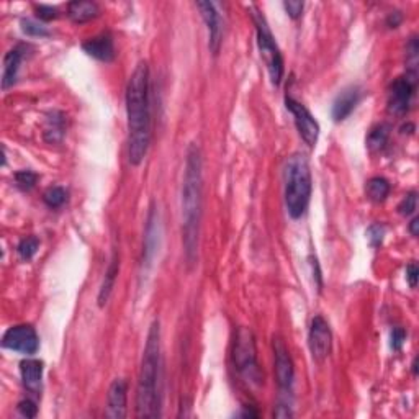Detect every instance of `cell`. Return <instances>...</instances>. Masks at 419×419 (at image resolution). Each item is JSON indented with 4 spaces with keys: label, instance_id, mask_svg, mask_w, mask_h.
Segmentation results:
<instances>
[{
    "label": "cell",
    "instance_id": "cell-1",
    "mask_svg": "<svg viewBox=\"0 0 419 419\" xmlns=\"http://www.w3.org/2000/svg\"><path fill=\"white\" fill-rule=\"evenodd\" d=\"M128 161L139 166L151 144V78L146 61L138 62L126 84Z\"/></svg>",
    "mask_w": 419,
    "mask_h": 419
},
{
    "label": "cell",
    "instance_id": "cell-2",
    "mask_svg": "<svg viewBox=\"0 0 419 419\" xmlns=\"http://www.w3.org/2000/svg\"><path fill=\"white\" fill-rule=\"evenodd\" d=\"M202 204H204V159L195 143L187 150L186 170L182 180V244L188 267L198 259Z\"/></svg>",
    "mask_w": 419,
    "mask_h": 419
},
{
    "label": "cell",
    "instance_id": "cell-3",
    "mask_svg": "<svg viewBox=\"0 0 419 419\" xmlns=\"http://www.w3.org/2000/svg\"><path fill=\"white\" fill-rule=\"evenodd\" d=\"M161 328L154 319L148 331L136 389L138 418L161 416Z\"/></svg>",
    "mask_w": 419,
    "mask_h": 419
},
{
    "label": "cell",
    "instance_id": "cell-4",
    "mask_svg": "<svg viewBox=\"0 0 419 419\" xmlns=\"http://www.w3.org/2000/svg\"><path fill=\"white\" fill-rule=\"evenodd\" d=\"M312 170L305 154L295 152L288 157L283 168V197L290 218L300 220L306 213L312 198Z\"/></svg>",
    "mask_w": 419,
    "mask_h": 419
},
{
    "label": "cell",
    "instance_id": "cell-5",
    "mask_svg": "<svg viewBox=\"0 0 419 419\" xmlns=\"http://www.w3.org/2000/svg\"><path fill=\"white\" fill-rule=\"evenodd\" d=\"M233 364L240 377L249 385H260L264 382L256 349V337L249 328H238L233 342Z\"/></svg>",
    "mask_w": 419,
    "mask_h": 419
},
{
    "label": "cell",
    "instance_id": "cell-6",
    "mask_svg": "<svg viewBox=\"0 0 419 419\" xmlns=\"http://www.w3.org/2000/svg\"><path fill=\"white\" fill-rule=\"evenodd\" d=\"M252 18L256 25V38H258V46L260 51V57L267 67L270 82L276 87L282 84L283 79V57L280 49H278L276 39H274L272 31H270L267 20L258 8H252Z\"/></svg>",
    "mask_w": 419,
    "mask_h": 419
},
{
    "label": "cell",
    "instance_id": "cell-7",
    "mask_svg": "<svg viewBox=\"0 0 419 419\" xmlns=\"http://www.w3.org/2000/svg\"><path fill=\"white\" fill-rule=\"evenodd\" d=\"M274 367H276V380L278 389H280V404L277 409H285L292 411L288 396L292 395V386L295 380V367L292 355L282 337H274Z\"/></svg>",
    "mask_w": 419,
    "mask_h": 419
},
{
    "label": "cell",
    "instance_id": "cell-8",
    "mask_svg": "<svg viewBox=\"0 0 419 419\" xmlns=\"http://www.w3.org/2000/svg\"><path fill=\"white\" fill-rule=\"evenodd\" d=\"M2 348L24 355H33L39 349V337L30 324H17L6 331L2 337Z\"/></svg>",
    "mask_w": 419,
    "mask_h": 419
},
{
    "label": "cell",
    "instance_id": "cell-9",
    "mask_svg": "<svg viewBox=\"0 0 419 419\" xmlns=\"http://www.w3.org/2000/svg\"><path fill=\"white\" fill-rule=\"evenodd\" d=\"M285 105L287 110L294 115L295 126L296 130H298L301 139H303L310 148L317 146L319 138V123L314 120V116L310 114L308 108L292 97L285 98Z\"/></svg>",
    "mask_w": 419,
    "mask_h": 419
},
{
    "label": "cell",
    "instance_id": "cell-10",
    "mask_svg": "<svg viewBox=\"0 0 419 419\" xmlns=\"http://www.w3.org/2000/svg\"><path fill=\"white\" fill-rule=\"evenodd\" d=\"M308 346L310 350H312L313 359L317 360V362H323V360L331 354L332 332L330 323H328L321 314H317V317L312 319V324H310Z\"/></svg>",
    "mask_w": 419,
    "mask_h": 419
},
{
    "label": "cell",
    "instance_id": "cell-11",
    "mask_svg": "<svg viewBox=\"0 0 419 419\" xmlns=\"http://www.w3.org/2000/svg\"><path fill=\"white\" fill-rule=\"evenodd\" d=\"M416 79L398 78L391 82L389 89V110L393 115H404L411 105V98L414 96Z\"/></svg>",
    "mask_w": 419,
    "mask_h": 419
},
{
    "label": "cell",
    "instance_id": "cell-12",
    "mask_svg": "<svg viewBox=\"0 0 419 419\" xmlns=\"http://www.w3.org/2000/svg\"><path fill=\"white\" fill-rule=\"evenodd\" d=\"M197 8L200 10V15L204 18L206 30H208V46L210 51L215 54L220 53L223 43V24L216 6L213 2H197Z\"/></svg>",
    "mask_w": 419,
    "mask_h": 419
},
{
    "label": "cell",
    "instance_id": "cell-13",
    "mask_svg": "<svg viewBox=\"0 0 419 419\" xmlns=\"http://www.w3.org/2000/svg\"><path fill=\"white\" fill-rule=\"evenodd\" d=\"M126 400H128V384L123 378H116L110 385L107 395V416L121 419L126 416Z\"/></svg>",
    "mask_w": 419,
    "mask_h": 419
},
{
    "label": "cell",
    "instance_id": "cell-14",
    "mask_svg": "<svg viewBox=\"0 0 419 419\" xmlns=\"http://www.w3.org/2000/svg\"><path fill=\"white\" fill-rule=\"evenodd\" d=\"M161 241V220L159 213L154 208V205L150 208V215H148V226H146V236H144V249H143V265L148 267L151 264L152 258H154L156 249L159 247Z\"/></svg>",
    "mask_w": 419,
    "mask_h": 419
},
{
    "label": "cell",
    "instance_id": "cell-15",
    "mask_svg": "<svg viewBox=\"0 0 419 419\" xmlns=\"http://www.w3.org/2000/svg\"><path fill=\"white\" fill-rule=\"evenodd\" d=\"M82 49L89 56L96 57V60L102 62H112L116 56L114 38L108 33H102L87 39V42L82 44Z\"/></svg>",
    "mask_w": 419,
    "mask_h": 419
},
{
    "label": "cell",
    "instance_id": "cell-16",
    "mask_svg": "<svg viewBox=\"0 0 419 419\" xmlns=\"http://www.w3.org/2000/svg\"><path fill=\"white\" fill-rule=\"evenodd\" d=\"M360 102V90L359 87H348L344 89L339 96L336 97L332 103V118L335 121H342L353 114L354 108Z\"/></svg>",
    "mask_w": 419,
    "mask_h": 419
},
{
    "label": "cell",
    "instance_id": "cell-17",
    "mask_svg": "<svg viewBox=\"0 0 419 419\" xmlns=\"http://www.w3.org/2000/svg\"><path fill=\"white\" fill-rule=\"evenodd\" d=\"M20 375L25 389L31 393H39L43 378V362L36 359H26L20 364Z\"/></svg>",
    "mask_w": 419,
    "mask_h": 419
},
{
    "label": "cell",
    "instance_id": "cell-18",
    "mask_svg": "<svg viewBox=\"0 0 419 419\" xmlns=\"http://www.w3.org/2000/svg\"><path fill=\"white\" fill-rule=\"evenodd\" d=\"M24 46H15L6 54L3 57V71H2V89L7 90L17 82L18 69H20L21 60H24Z\"/></svg>",
    "mask_w": 419,
    "mask_h": 419
},
{
    "label": "cell",
    "instance_id": "cell-19",
    "mask_svg": "<svg viewBox=\"0 0 419 419\" xmlns=\"http://www.w3.org/2000/svg\"><path fill=\"white\" fill-rule=\"evenodd\" d=\"M67 15L75 24H85V21L93 20L100 15V7L96 2H87V0H75L67 6Z\"/></svg>",
    "mask_w": 419,
    "mask_h": 419
},
{
    "label": "cell",
    "instance_id": "cell-20",
    "mask_svg": "<svg viewBox=\"0 0 419 419\" xmlns=\"http://www.w3.org/2000/svg\"><path fill=\"white\" fill-rule=\"evenodd\" d=\"M118 269H120V260H118V254H114V258L110 260V265H108L107 272H105V278H103V283L98 290V305L103 306L110 298L112 290L115 287V280L116 276H118Z\"/></svg>",
    "mask_w": 419,
    "mask_h": 419
},
{
    "label": "cell",
    "instance_id": "cell-21",
    "mask_svg": "<svg viewBox=\"0 0 419 419\" xmlns=\"http://www.w3.org/2000/svg\"><path fill=\"white\" fill-rule=\"evenodd\" d=\"M66 133V120L61 112H53L49 114L46 121V130H44V139L48 143H60Z\"/></svg>",
    "mask_w": 419,
    "mask_h": 419
},
{
    "label": "cell",
    "instance_id": "cell-22",
    "mask_svg": "<svg viewBox=\"0 0 419 419\" xmlns=\"http://www.w3.org/2000/svg\"><path fill=\"white\" fill-rule=\"evenodd\" d=\"M390 190H391V186L385 177H372L367 182V187H366L368 200L375 202V204L384 202L385 198L390 195Z\"/></svg>",
    "mask_w": 419,
    "mask_h": 419
},
{
    "label": "cell",
    "instance_id": "cell-23",
    "mask_svg": "<svg viewBox=\"0 0 419 419\" xmlns=\"http://www.w3.org/2000/svg\"><path fill=\"white\" fill-rule=\"evenodd\" d=\"M390 136V126L389 125H378L375 128H372V132L368 133L367 138V146L368 150L373 152L382 151L389 143Z\"/></svg>",
    "mask_w": 419,
    "mask_h": 419
},
{
    "label": "cell",
    "instance_id": "cell-24",
    "mask_svg": "<svg viewBox=\"0 0 419 419\" xmlns=\"http://www.w3.org/2000/svg\"><path fill=\"white\" fill-rule=\"evenodd\" d=\"M43 202L49 208H61L67 202V192L64 187H51L43 193Z\"/></svg>",
    "mask_w": 419,
    "mask_h": 419
},
{
    "label": "cell",
    "instance_id": "cell-25",
    "mask_svg": "<svg viewBox=\"0 0 419 419\" xmlns=\"http://www.w3.org/2000/svg\"><path fill=\"white\" fill-rule=\"evenodd\" d=\"M39 247V240L36 236H28L24 238L17 246V252L20 256L21 260H30L36 254Z\"/></svg>",
    "mask_w": 419,
    "mask_h": 419
},
{
    "label": "cell",
    "instance_id": "cell-26",
    "mask_svg": "<svg viewBox=\"0 0 419 419\" xmlns=\"http://www.w3.org/2000/svg\"><path fill=\"white\" fill-rule=\"evenodd\" d=\"M38 182V174L33 170H18L15 174V184L20 190H31Z\"/></svg>",
    "mask_w": 419,
    "mask_h": 419
},
{
    "label": "cell",
    "instance_id": "cell-27",
    "mask_svg": "<svg viewBox=\"0 0 419 419\" xmlns=\"http://www.w3.org/2000/svg\"><path fill=\"white\" fill-rule=\"evenodd\" d=\"M21 31L28 36H39V38H44V36H49V31L46 26H43L38 21L30 20V18H24L21 20Z\"/></svg>",
    "mask_w": 419,
    "mask_h": 419
},
{
    "label": "cell",
    "instance_id": "cell-28",
    "mask_svg": "<svg viewBox=\"0 0 419 419\" xmlns=\"http://www.w3.org/2000/svg\"><path fill=\"white\" fill-rule=\"evenodd\" d=\"M416 204H418V197L416 192H409L404 195V198L402 200V204L398 205V211L400 215L403 216H409L414 213V210H416Z\"/></svg>",
    "mask_w": 419,
    "mask_h": 419
},
{
    "label": "cell",
    "instance_id": "cell-29",
    "mask_svg": "<svg viewBox=\"0 0 419 419\" xmlns=\"http://www.w3.org/2000/svg\"><path fill=\"white\" fill-rule=\"evenodd\" d=\"M368 241H371V244L373 247H378L382 244V241H384L385 236V228L382 226V224H372L371 228H368Z\"/></svg>",
    "mask_w": 419,
    "mask_h": 419
},
{
    "label": "cell",
    "instance_id": "cell-30",
    "mask_svg": "<svg viewBox=\"0 0 419 419\" xmlns=\"http://www.w3.org/2000/svg\"><path fill=\"white\" fill-rule=\"evenodd\" d=\"M57 15H60V10H57L56 7L53 6H36V17L39 18V20L43 21H49V20H54V18H57Z\"/></svg>",
    "mask_w": 419,
    "mask_h": 419
},
{
    "label": "cell",
    "instance_id": "cell-31",
    "mask_svg": "<svg viewBox=\"0 0 419 419\" xmlns=\"http://www.w3.org/2000/svg\"><path fill=\"white\" fill-rule=\"evenodd\" d=\"M283 8H285L288 17L296 20V18H300L301 13H303L305 3L298 2V0H290V2H283Z\"/></svg>",
    "mask_w": 419,
    "mask_h": 419
},
{
    "label": "cell",
    "instance_id": "cell-32",
    "mask_svg": "<svg viewBox=\"0 0 419 419\" xmlns=\"http://www.w3.org/2000/svg\"><path fill=\"white\" fill-rule=\"evenodd\" d=\"M404 339H407V332H404L403 328H395L393 331H391L390 336V346L393 350H400L403 348Z\"/></svg>",
    "mask_w": 419,
    "mask_h": 419
},
{
    "label": "cell",
    "instance_id": "cell-33",
    "mask_svg": "<svg viewBox=\"0 0 419 419\" xmlns=\"http://www.w3.org/2000/svg\"><path fill=\"white\" fill-rule=\"evenodd\" d=\"M18 413L25 418H35L38 413V407L31 400H24V402L18 403Z\"/></svg>",
    "mask_w": 419,
    "mask_h": 419
},
{
    "label": "cell",
    "instance_id": "cell-34",
    "mask_svg": "<svg viewBox=\"0 0 419 419\" xmlns=\"http://www.w3.org/2000/svg\"><path fill=\"white\" fill-rule=\"evenodd\" d=\"M418 277H419V270H418V265L411 262L407 267V278L409 282V287L411 288H416L418 285Z\"/></svg>",
    "mask_w": 419,
    "mask_h": 419
},
{
    "label": "cell",
    "instance_id": "cell-35",
    "mask_svg": "<svg viewBox=\"0 0 419 419\" xmlns=\"http://www.w3.org/2000/svg\"><path fill=\"white\" fill-rule=\"evenodd\" d=\"M403 21V15L400 12H391L389 18H386V26L389 28H396V26H400V24Z\"/></svg>",
    "mask_w": 419,
    "mask_h": 419
},
{
    "label": "cell",
    "instance_id": "cell-36",
    "mask_svg": "<svg viewBox=\"0 0 419 419\" xmlns=\"http://www.w3.org/2000/svg\"><path fill=\"white\" fill-rule=\"evenodd\" d=\"M418 226H419V218H413V222L409 223V233L413 236H418Z\"/></svg>",
    "mask_w": 419,
    "mask_h": 419
},
{
    "label": "cell",
    "instance_id": "cell-37",
    "mask_svg": "<svg viewBox=\"0 0 419 419\" xmlns=\"http://www.w3.org/2000/svg\"><path fill=\"white\" fill-rule=\"evenodd\" d=\"M413 373H414V375L418 373V359L413 360Z\"/></svg>",
    "mask_w": 419,
    "mask_h": 419
}]
</instances>
